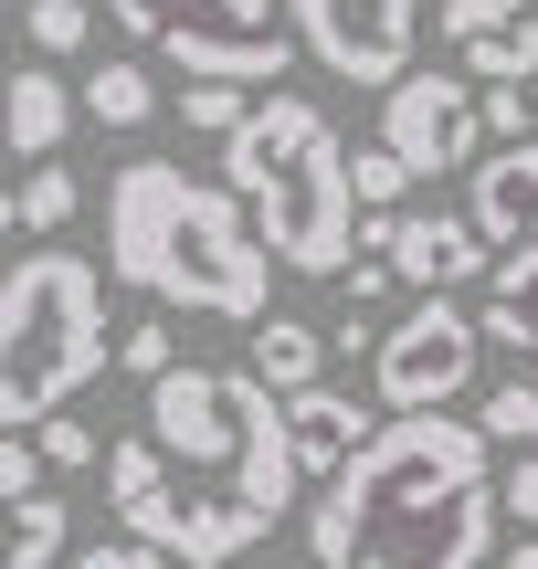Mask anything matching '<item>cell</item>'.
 Returning a JSON list of instances; mask_svg holds the SVG:
<instances>
[{
	"label": "cell",
	"mask_w": 538,
	"mask_h": 569,
	"mask_svg": "<svg viewBox=\"0 0 538 569\" xmlns=\"http://www.w3.org/2000/svg\"><path fill=\"white\" fill-rule=\"evenodd\" d=\"M286 443H296V475H338L359 443H370V401H349L338 380L286 390Z\"/></svg>",
	"instance_id": "8fae6325"
},
{
	"label": "cell",
	"mask_w": 538,
	"mask_h": 569,
	"mask_svg": "<svg viewBox=\"0 0 538 569\" xmlns=\"http://www.w3.org/2000/svg\"><path fill=\"white\" fill-rule=\"evenodd\" d=\"M476 127H486V138H528V84H486V96H476Z\"/></svg>",
	"instance_id": "83f0119b"
},
{
	"label": "cell",
	"mask_w": 538,
	"mask_h": 569,
	"mask_svg": "<svg viewBox=\"0 0 538 569\" xmlns=\"http://www.w3.org/2000/svg\"><path fill=\"white\" fill-rule=\"evenodd\" d=\"M486 338H507L518 359H538V232L528 243H497V264H486Z\"/></svg>",
	"instance_id": "5bb4252c"
},
{
	"label": "cell",
	"mask_w": 538,
	"mask_h": 569,
	"mask_svg": "<svg viewBox=\"0 0 538 569\" xmlns=\"http://www.w3.org/2000/svg\"><path fill=\"white\" fill-rule=\"evenodd\" d=\"M84 32H96V0H32V11H21V42H32L42 63H53V53H74Z\"/></svg>",
	"instance_id": "7402d4cb"
},
{
	"label": "cell",
	"mask_w": 538,
	"mask_h": 569,
	"mask_svg": "<svg viewBox=\"0 0 538 569\" xmlns=\"http://www.w3.org/2000/svg\"><path fill=\"white\" fill-rule=\"evenodd\" d=\"M518 11H528V0H444V42H455V53H465V42L507 32V21H518Z\"/></svg>",
	"instance_id": "d4e9b609"
},
{
	"label": "cell",
	"mask_w": 538,
	"mask_h": 569,
	"mask_svg": "<svg viewBox=\"0 0 538 569\" xmlns=\"http://www.w3.org/2000/svg\"><path fill=\"white\" fill-rule=\"evenodd\" d=\"M380 253H391L401 296H465V284H486V264H497L476 211H391V243Z\"/></svg>",
	"instance_id": "30bf717a"
},
{
	"label": "cell",
	"mask_w": 538,
	"mask_h": 569,
	"mask_svg": "<svg viewBox=\"0 0 538 569\" xmlns=\"http://www.w3.org/2000/svg\"><path fill=\"white\" fill-rule=\"evenodd\" d=\"M222 180L232 201L253 211L275 264L296 274H349V243H359V190H349V138L317 96H253L243 117L222 127Z\"/></svg>",
	"instance_id": "277c9868"
},
{
	"label": "cell",
	"mask_w": 538,
	"mask_h": 569,
	"mask_svg": "<svg viewBox=\"0 0 538 569\" xmlns=\"http://www.w3.org/2000/svg\"><path fill=\"white\" fill-rule=\"evenodd\" d=\"M476 422H486V443H538V359L518 369V380H497V390H486V411H476Z\"/></svg>",
	"instance_id": "44dd1931"
},
{
	"label": "cell",
	"mask_w": 538,
	"mask_h": 569,
	"mask_svg": "<svg viewBox=\"0 0 538 569\" xmlns=\"http://www.w3.org/2000/svg\"><path fill=\"white\" fill-rule=\"evenodd\" d=\"M243 106H253V84H211V74H190V96H180V117L201 127V138H222V127L243 117Z\"/></svg>",
	"instance_id": "cb8c5ba5"
},
{
	"label": "cell",
	"mask_w": 538,
	"mask_h": 569,
	"mask_svg": "<svg viewBox=\"0 0 538 569\" xmlns=\"http://www.w3.org/2000/svg\"><path fill=\"white\" fill-rule=\"evenodd\" d=\"M106 274L127 296L190 306L222 327H253L275 296V253L253 211L232 201V180H201L180 159H127L106 180Z\"/></svg>",
	"instance_id": "3957f363"
},
{
	"label": "cell",
	"mask_w": 538,
	"mask_h": 569,
	"mask_svg": "<svg viewBox=\"0 0 538 569\" xmlns=\"http://www.w3.org/2000/svg\"><path fill=\"white\" fill-rule=\"evenodd\" d=\"M507 569H538V538H528V549H507Z\"/></svg>",
	"instance_id": "1f68e13d"
},
{
	"label": "cell",
	"mask_w": 538,
	"mask_h": 569,
	"mask_svg": "<svg viewBox=\"0 0 538 569\" xmlns=\"http://www.w3.org/2000/svg\"><path fill=\"white\" fill-rule=\"evenodd\" d=\"M32 443H42V465H53V475H84V465H96V432H84L74 422V401H63V411H42V422H32Z\"/></svg>",
	"instance_id": "603a6c76"
},
{
	"label": "cell",
	"mask_w": 538,
	"mask_h": 569,
	"mask_svg": "<svg viewBox=\"0 0 538 569\" xmlns=\"http://www.w3.org/2000/svg\"><path fill=\"white\" fill-rule=\"evenodd\" d=\"M11 201H21V232H63V222L84 211V180H74L63 159H32V180H21Z\"/></svg>",
	"instance_id": "d6986e66"
},
{
	"label": "cell",
	"mask_w": 538,
	"mask_h": 569,
	"mask_svg": "<svg viewBox=\"0 0 538 569\" xmlns=\"http://www.w3.org/2000/svg\"><path fill=\"white\" fill-rule=\"evenodd\" d=\"M169 359H180V348H169V317H148V327H127V338H117V369H127V380H159Z\"/></svg>",
	"instance_id": "484cf974"
},
{
	"label": "cell",
	"mask_w": 538,
	"mask_h": 569,
	"mask_svg": "<svg viewBox=\"0 0 538 569\" xmlns=\"http://www.w3.org/2000/svg\"><path fill=\"white\" fill-rule=\"evenodd\" d=\"M317 369H328V338H317L307 317H253V380L286 401V390H307Z\"/></svg>",
	"instance_id": "9a60e30c"
},
{
	"label": "cell",
	"mask_w": 538,
	"mask_h": 569,
	"mask_svg": "<svg viewBox=\"0 0 538 569\" xmlns=\"http://www.w3.org/2000/svg\"><path fill=\"white\" fill-rule=\"evenodd\" d=\"M349 190H359V211H391V201H412V159H401L391 138L349 148Z\"/></svg>",
	"instance_id": "ffe728a7"
},
{
	"label": "cell",
	"mask_w": 538,
	"mask_h": 569,
	"mask_svg": "<svg viewBox=\"0 0 538 569\" xmlns=\"http://www.w3.org/2000/svg\"><path fill=\"white\" fill-rule=\"evenodd\" d=\"M465 211H476V232H486V243H528V232H538V138H507L497 159L476 169Z\"/></svg>",
	"instance_id": "7c38bea8"
},
{
	"label": "cell",
	"mask_w": 538,
	"mask_h": 569,
	"mask_svg": "<svg viewBox=\"0 0 538 569\" xmlns=\"http://www.w3.org/2000/svg\"><path fill=\"white\" fill-rule=\"evenodd\" d=\"M11 232H21V201H11V190H0V243H11Z\"/></svg>",
	"instance_id": "4dcf8cb0"
},
{
	"label": "cell",
	"mask_w": 538,
	"mask_h": 569,
	"mask_svg": "<svg viewBox=\"0 0 538 569\" xmlns=\"http://www.w3.org/2000/svg\"><path fill=\"white\" fill-rule=\"evenodd\" d=\"M476 348H486V327L465 317L455 296H412V317H391L370 338L380 411H455L465 390H476Z\"/></svg>",
	"instance_id": "52a82bcc"
},
{
	"label": "cell",
	"mask_w": 538,
	"mask_h": 569,
	"mask_svg": "<svg viewBox=\"0 0 538 569\" xmlns=\"http://www.w3.org/2000/svg\"><path fill=\"white\" fill-rule=\"evenodd\" d=\"M74 106L96 127H148V117H159V84H148L138 63H96V74L74 84Z\"/></svg>",
	"instance_id": "e0dca14e"
},
{
	"label": "cell",
	"mask_w": 538,
	"mask_h": 569,
	"mask_svg": "<svg viewBox=\"0 0 538 569\" xmlns=\"http://www.w3.org/2000/svg\"><path fill=\"white\" fill-rule=\"evenodd\" d=\"M106 21L211 84H286V63H296L286 0H106Z\"/></svg>",
	"instance_id": "8992f818"
},
{
	"label": "cell",
	"mask_w": 538,
	"mask_h": 569,
	"mask_svg": "<svg viewBox=\"0 0 538 569\" xmlns=\"http://www.w3.org/2000/svg\"><path fill=\"white\" fill-rule=\"evenodd\" d=\"M117 528H138L148 549L190 559V569H232L275 517L296 507V443H286V401L253 369H211V359H169L148 380V422L117 432L96 453Z\"/></svg>",
	"instance_id": "6da1fadb"
},
{
	"label": "cell",
	"mask_w": 538,
	"mask_h": 569,
	"mask_svg": "<svg viewBox=\"0 0 538 569\" xmlns=\"http://www.w3.org/2000/svg\"><path fill=\"white\" fill-rule=\"evenodd\" d=\"M42 475H53V465H42V443H32V432H0V496H32Z\"/></svg>",
	"instance_id": "4316f807"
},
{
	"label": "cell",
	"mask_w": 538,
	"mask_h": 569,
	"mask_svg": "<svg viewBox=\"0 0 538 569\" xmlns=\"http://www.w3.org/2000/svg\"><path fill=\"white\" fill-rule=\"evenodd\" d=\"M0 42H11V32H0Z\"/></svg>",
	"instance_id": "d6a6232c"
},
{
	"label": "cell",
	"mask_w": 538,
	"mask_h": 569,
	"mask_svg": "<svg viewBox=\"0 0 538 569\" xmlns=\"http://www.w3.org/2000/svg\"><path fill=\"white\" fill-rule=\"evenodd\" d=\"M317 569H486L497 549V443L455 411H391L328 475L307 517Z\"/></svg>",
	"instance_id": "7a4b0ae2"
},
{
	"label": "cell",
	"mask_w": 538,
	"mask_h": 569,
	"mask_svg": "<svg viewBox=\"0 0 538 569\" xmlns=\"http://www.w3.org/2000/svg\"><path fill=\"white\" fill-rule=\"evenodd\" d=\"M74 569H169V549H148V538L127 528V538H106V549H74Z\"/></svg>",
	"instance_id": "f1b7e54d"
},
{
	"label": "cell",
	"mask_w": 538,
	"mask_h": 569,
	"mask_svg": "<svg viewBox=\"0 0 538 569\" xmlns=\"http://www.w3.org/2000/svg\"><path fill=\"white\" fill-rule=\"evenodd\" d=\"M74 117L84 106H74V84H63L53 63H21V74L0 84V138H11L21 159H53V148L74 138Z\"/></svg>",
	"instance_id": "4fadbf2b"
},
{
	"label": "cell",
	"mask_w": 538,
	"mask_h": 569,
	"mask_svg": "<svg viewBox=\"0 0 538 569\" xmlns=\"http://www.w3.org/2000/svg\"><path fill=\"white\" fill-rule=\"evenodd\" d=\"M497 507L518 517V528H538V443H528V465H507V486H497Z\"/></svg>",
	"instance_id": "f546056e"
},
{
	"label": "cell",
	"mask_w": 538,
	"mask_h": 569,
	"mask_svg": "<svg viewBox=\"0 0 538 569\" xmlns=\"http://www.w3.org/2000/svg\"><path fill=\"white\" fill-rule=\"evenodd\" d=\"M380 138L412 159V180H444V169L476 159L486 127H476V96H465L455 74H422V63H412V74L380 84Z\"/></svg>",
	"instance_id": "9c48e42d"
},
{
	"label": "cell",
	"mask_w": 538,
	"mask_h": 569,
	"mask_svg": "<svg viewBox=\"0 0 538 569\" xmlns=\"http://www.w3.org/2000/svg\"><path fill=\"white\" fill-rule=\"evenodd\" d=\"M106 359H117L106 274L84 253H21L0 274V432H32L42 411H63Z\"/></svg>",
	"instance_id": "5b68a950"
},
{
	"label": "cell",
	"mask_w": 538,
	"mask_h": 569,
	"mask_svg": "<svg viewBox=\"0 0 538 569\" xmlns=\"http://www.w3.org/2000/svg\"><path fill=\"white\" fill-rule=\"evenodd\" d=\"M286 21H296V53H317L359 96L412 74V42H422V0H286Z\"/></svg>",
	"instance_id": "ba28073f"
},
{
	"label": "cell",
	"mask_w": 538,
	"mask_h": 569,
	"mask_svg": "<svg viewBox=\"0 0 538 569\" xmlns=\"http://www.w3.org/2000/svg\"><path fill=\"white\" fill-rule=\"evenodd\" d=\"M465 74H476V84H538V11H518L507 32H486V42H465Z\"/></svg>",
	"instance_id": "ac0fdd59"
},
{
	"label": "cell",
	"mask_w": 538,
	"mask_h": 569,
	"mask_svg": "<svg viewBox=\"0 0 538 569\" xmlns=\"http://www.w3.org/2000/svg\"><path fill=\"white\" fill-rule=\"evenodd\" d=\"M63 538H74V517L53 507V496H0V569H53Z\"/></svg>",
	"instance_id": "2e32d148"
}]
</instances>
